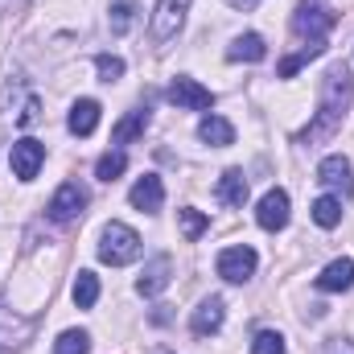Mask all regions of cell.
Masks as SVG:
<instances>
[{
	"label": "cell",
	"mask_w": 354,
	"mask_h": 354,
	"mask_svg": "<svg viewBox=\"0 0 354 354\" xmlns=\"http://www.w3.org/2000/svg\"><path fill=\"white\" fill-rule=\"evenodd\" d=\"M351 99H354L351 71H346V66H334V71L326 75V87H322V107H317V115L309 120V128L301 132V140H305V145H317V140L334 136V132L342 128L346 111H351Z\"/></svg>",
	"instance_id": "obj_1"
},
{
	"label": "cell",
	"mask_w": 354,
	"mask_h": 354,
	"mask_svg": "<svg viewBox=\"0 0 354 354\" xmlns=\"http://www.w3.org/2000/svg\"><path fill=\"white\" fill-rule=\"evenodd\" d=\"M136 256H140V235L132 227H124V223H107L103 239H99V260L111 268H124V264H132Z\"/></svg>",
	"instance_id": "obj_2"
},
{
	"label": "cell",
	"mask_w": 354,
	"mask_h": 354,
	"mask_svg": "<svg viewBox=\"0 0 354 354\" xmlns=\"http://www.w3.org/2000/svg\"><path fill=\"white\" fill-rule=\"evenodd\" d=\"M334 12L322 4V0H301V8L292 12V33L297 37H309V41H326V33L334 29Z\"/></svg>",
	"instance_id": "obj_3"
},
{
	"label": "cell",
	"mask_w": 354,
	"mask_h": 354,
	"mask_svg": "<svg viewBox=\"0 0 354 354\" xmlns=\"http://www.w3.org/2000/svg\"><path fill=\"white\" fill-rule=\"evenodd\" d=\"M185 12H189V0H157L153 29H149L153 46H165V41H174L177 33H181V25H185Z\"/></svg>",
	"instance_id": "obj_4"
},
{
	"label": "cell",
	"mask_w": 354,
	"mask_h": 354,
	"mask_svg": "<svg viewBox=\"0 0 354 354\" xmlns=\"http://www.w3.org/2000/svg\"><path fill=\"white\" fill-rule=\"evenodd\" d=\"M83 206H87V189H83L79 181H66V185L50 198L46 214H50L54 223H75V218L83 214Z\"/></svg>",
	"instance_id": "obj_5"
},
{
	"label": "cell",
	"mask_w": 354,
	"mask_h": 354,
	"mask_svg": "<svg viewBox=\"0 0 354 354\" xmlns=\"http://www.w3.org/2000/svg\"><path fill=\"white\" fill-rule=\"evenodd\" d=\"M256 264H260V260H256V252L239 243V248H227V252L218 256V276H223V280H231V284H243V280L256 272Z\"/></svg>",
	"instance_id": "obj_6"
},
{
	"label": "cell",
	"mask_w": 354,
	"mask_h": 354,
	"mask_svg": "<svg viewBox=\"0 0 354 354\" xmlns=\"http://www.w3.org/2000/svg\"><path fill=\"white\" fill-rule=\"evenodd\" d=\"M41 161H46V145H37V140H17L12 153H8V165H12V174L21 181H33Z\"/></svg>",
	"instance_id": "obj_7"
},
{
	"label": "cell",
	"mask_w": 354,
	"mask_h": 354,
	"mask_svg": "<svg viewBox=\"0 0 354 354\" xmlns=\"http://www.w3.org/2000/svg\"><path fill=\"white\" fill-rule=\"evenodd\" d=\"M256 223H260L264 231H284V227H288V194H284V189H268L264 198H260Z\"/></svg>",
	"instance_id": "obj_8"
},
{
	"label": "cell",
	"mask_w": 354,
	"mask_h": 354,
	"mask_svg": "<svg viewBox=\"0 0 354 354\" xmlns=\"http://www.w3.org/2000/svg\"><path fill=\"white\" fill-rule=\"evenodd\" d=\"M169 103L185 107V111H202V107L214 103V95L202 87V83H194V79H174L169 83Z\"/></svg>",
	"instance_id": "obj_9"
},
{
	"label": "cell",
	"mask_w": 354,
	"mask_h": 354,
	"mask_svg": "<svg viewBox=\"0 0 354 354\" xmlns=\"http://www.w3.org/2000/svg\"><path fill=\"white\" fill-rule=\"evenodd\" d=\"M128 202H132L136 210H149V214H157V210H161V202H165V185H161V177H157V174H145L136 185H132Z\"/></svg>",
	"instance_id": "obj_10"
},
{
	"label": "cell",
	"mask_w": 354,
	"mask_h": 354,
	"mask_svg": "<svg viewBox=\"0 0 354 354\" xmlns=\"http://www.w3.org/2000/svg\"><path fill=\"white\" fill-rule=\"evenodd\" d=\"M169 276H174V260H169V256H153L149 268L140 272V280H136V292H140V297H157V292L169 284Z\"/></svg>",
	"instance_id": "obj_11"
},
{
	"label": "cell",
	"mask_w": 354,
	"mask_h": 354,
	"mask_svg": "<svg viewBox=\"0 0 354 354\" xmlns=\"http://www.w3.org/2000/svg\"><path fill=\"white\" fill-rule=\"evenodd\" d=\"M317 181L322 185H330V189H338V194H351L354 189V177H351V161L346 157H326L322 165H317Z\"/></svg>",
	"instance_id": "obj_12"
},
{
	"label": "cell",
	"mask_w": 354,
	"mask_h": 354,
	"mask_svg": "<svg viewBox=\"0 0 354 354\" xmlns=\"http://www.w3.org/2000/svg\"><path fill=\"white\" fill-rule=\"evenodd\" d=\"M223 301L218 297H210V301H202L198 309H194V317H189V330L198 334V338H210V334H218L223 330Z\"/></svg>",
	"instance_id": "obj_13"
},
{
	"label": "cell",
	"mask_w": 354,
	"mask_h": 354,
	"mask_svg": "<svg viewBox=\"0 0 354 354\" xmlns=\"http://www.w3.org/2000/svg\"><path fill=\"white\" fill-rule=\"evenodd\" d=\"M317 288H322V292H346V288H354V260H334V264H326V272L317 276Z\"/></svg>",
	"instance_id": "obj_14"
},
{
	"label": "cell",
	"mask_w": 354,
	"mask_h": 354,
	"mask_svg": "<svg viewBox=\"0 0 354 354\" xmlns=\"http://www.w3.org/2000/svg\"><path fill=\"white\" fill-rule=\"evenodd\" d=\"M214 194H218L223 206H235L239 210L248 202V177H243V169H227V174L218 177V189Z\"/></svg>",
	"instance_id": "obj_15"
},
{
	"label": "cell",
	"mask_w": 354,
	"mask_h": 354,
	"mask_svg": "<svg viewBox=\"0 0 354 354\" xmlns=\"http://www.w3.org/2000/svg\"><path fill=\"white\" fill-rule=\"evenodd\" d=\"M66 128H71L75 136H91V132L99 128V103H95V99H79V103L71 107Z\"/></svg>",
	"instance_id": "obj_16"
},
{
	"label": "cell",
	"mask_w": 354,
	"mask_h": 354,
	"mask_svg": "<svg viewBox=\"0 0 354 354\" xmlns=\"http://www.w3.org/2000/svg\"><path fill=\"white\" fill-rule=\"evenodd\" d=\"M145 128H149V111L136 107V111H128V115L111 128V145H132L136 136H145Z\"/></svg>",
	"instance_id": "obj_17"
},
{
	"label": "cell",
	"mask_w": 354,
	"mask_h": 354,
	"mask_svg": "<svg viewBox=\"0 0 354 354\" xmlns=\"http://www.w3.org/2000/svg\"><path fill=\"white\" fill-rule=\"evenodd\" d=\"M198 136H202L206 145H214V149H227V145H235V128H231L223 115H206V120L198 124Z\"/></svg>",
	"instance_id": "obj_18"
},
{
	"label": "cell",
	"mask_w": 354,
	"mask_h": 354,
	"mask_svg": "<svg viewBox=\"0 0 354 354\" xmlns=\"http://www.w3.org/2000/svg\"><path fill=\"white\" fill-rule=\"evenodd\" d=\"M268 54V46H264V37L260 33H243V37H235L231 41V50H227V58L231 62H260Z\"/></svg>",
	"instance_id": "obj_19"
},
{
	"label": "cell",
	"mask_w": 354,
	"mask_h": 354,
	"mask_svg": "<svg viewBox=\"0 0 354 354\" xmlns=\"http://www.w3.org/2000/svg\"><path fill=\"white\" fill-rule=\"evenodd\" d=\"M322 54H326V41H309L305 50L288 54V58H284V62L276 66V75H280V79H292V75H297V71H301L305 62H313V58H322Z\"/></svg>",
	"instance_id": "obj_20"
},
{
	"label": "cell",
	"mask_w": 354,
	"mask_h": 354,
	"mask_svg": "<svg viewBox=\"0 0 354 354\" xmlns=\"http://www.w3.org/2000/svg\"><path fill=\"white\" fill-rule=\"evenodd\" d=\"M313 223H317V227H326V231H330V227H338V223H342V198H334V194L317 198V202H313Z\"/></svg>",
	"instance_id": "obj_21"
},
{
	"label": "cell",
	"mask_w": 354,
	"mask_h": 354,
	"mask_svg": "<svg viewBox=\"0 0 354 354\" xmlns=\"http://www.w3.org/2000/svg\"><path fill=\"white\" fill-rule=\"evenodd\" d=\"M71 297H75V305H79V309H91V305L99 301V276H95V272H79V276H75Z\"/></svg>",
	"instance_id": "obj_22"
},
{
	"label": "cell",
	"mask_w": 354,
	"mask_h": 354,
	"mask_svg": "<svg viewBox=\"0 0 354 354\" xmlns=\"http://www.w3.org/2000/svg\"><path fill=\"white\" fill-rule=\"evenodd\" d=\"M124 169H128V157L115 149V153H103V157H99V165H95V177H99V181H115V177L124 174Z\"/></svg>",
	"instance_id": "obj_23"
},
{
	"label": "cell",
	"mask_w": 354,
	"mask_h": 354,
	"mask_svg": "<svg viewBox=\"0 0 354 354\" xmlns=\"http://www.w3.org/2000/svg\"><path fill=\"white\" fill-rule=\"evenodd\" d=\"M132 21H136V4H132V0H115V4H111V33L124 37V33L132 29Z\"/></svg>",
	"instance_id": "obj_24"
},
{
	"label": "cell",
	"mask_w": 354,
	"mask_h": 354,
	"mask_svg": "<svg viewBox=\"0 0 354 354\" xmlns=\"http://www.w3.org/2000/svg\"><path fill=\"white\" fill-rule=\"evenodd\" d=\"M91 351V338L83 330H66L58 342H54V354H87Z\"/></svg>",
	"instance_id": "obj_25"
},
{
	"label": "cell",
	"mask_w": 354,
	"mask_h": 354,
	"mask_svg": "<svg viewBox=\"0 0 354 354\" xmlns=\"http://www.w3.org/2000/svg\"><path fill=\"white\" fill-rule=\"evenodd\" d=\"M95 71H99L103 83H120V79H124V58H115V54H99V58H95Z\"/></svg>",
	"instance_id": "obj_26"
},
{
	"label": "cell",
	"mask_w": 354,
	"mask_h": 354,
	"mask_svg": "<svg viewBox=\"0 0 354 354\" xmlns=\"http://www.w3.org/2000/svg\"><path fill=\"white\" fill-rule=\"evenodd\" d=\"M206 227H210V218H206L202 210H181V235H185L189 243H194V239H198Z\"/></svg>",
	"instance_id": "obj_27"
},
{
	"label": "cell",
	"mask_w": 354,
	"mask_h": 354,
	"mask_svg": "<svg viewBox=\"0 0 354 354\" xmlns=\"http://www.w3.org/2000/svg\"><path fill=\"white\" fill-rule=\"evenodd\" d=\"M252 354H284V338H280V334H272V330H264V334H256Z\"/></svg>",
	"instance_id": "obj_28"
},
{
	"label": "cell",
	"mask_w": 354,
	"mask_h": 354,
	"mask_svg": "<svg viewBox=\"0 0 354 354\" xmlns=\"http://www.w3.org/2000/svg\"><path fill=\"white\" fill-rule=\"evenodd\" d=\"M37 111H41V103H37V99H29V103H25V111L17 115V124H21V128H29V124L37 120Z\"/></svg>",
	"instance_id": "obj_29"
},
{
	"label": "cell",
	"mask_w": 354,
	"mask_h": 354,
	"mask_svg": "<svg viewBox=\"0 0 354 354\" xmlns=\"http://www.w3.org/2000/svg\"><path fill=\"white\" fill-rule=\"evenodd\" d=\"M29 0H0V12H21Z\"/></svg>",
	"instance_id": "obj_30"
},
{
	"label": "cell",
	"mask_w": 354,
	"mask_h": 354,
	"mask_svg": "<svg viewBox=\"0 0 354 354\" xmlns=\"http://www.w3.org/2000/svg\"><path fill=\"white\" fill-rule=\"evenodd\" d=\"M227 4H231V8H239V12H248V8H252L256 0H227Z\"/></svg>",
	"instance_id": "obj_31"
}]
</instances>
